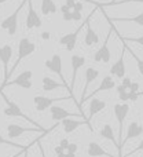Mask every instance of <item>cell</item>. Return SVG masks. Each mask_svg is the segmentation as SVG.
I'll use <instances>...</instances> for the list:
<instances>
[{
    "instance_id": "obj_1",
    "label": "cell",
    "mask_w": 143,
    "mask_h": 157,
    "mask_svg": "<svg viewBox=\"0 0 143 157\" xmlns=\"http://www.w3.org/2000/svg\"><path fill=\"white\" fill-rule=\"evenodd\" d=\"M36 48H37V46H36L30 39L22 37L21 40H19V43H18V55H17V61H15V63L13 65V68L10 69V72H8V76L10 77L13 76V73L15 72V69L18 68L19 63L22 62V59L28 58L29 55H32L33 52L36 51Z\"/></svg>"
},
{
    "instance_id": "obj_2",
    "label": "cell",
    "mask_w": 143,
    "mask_h": 157,
    "mask_svg": "<svg viewBox=\"0 0 143 157\" xmlns=\"http://www.w3.org/2000/svg\"><path fill=\"white\" fill-rule=\"evenodd\" d=\"M0 95H2V98L4 99V102H6V108H4V114L7 117H19V119H24V120H26V121H29L30 124H33V125H36V127H41V125H39L35 121V120H32L30 117H28L26 114L22 112V109L19 108L18 105H17L15 102H13L11 99H8L7 97H6V94L3 92V90L0 88Z\"/></svg>"
},
{
    "instance_id": "obj_3",
    "label": "cell",
    "mask_w": 143,
    "mask_h": 157,
    "mask_svg": "<svg viewBox=\"0 0 143 157\" xmlns=\"http://www.w3.org/2000/svg\"><path fill=\"white\" fill-rule=\"evenodd\" d=\"M113 112L116 120L119 123V157H121V141H122V130H124V121L128 116L130 112V105L127 102H121V103H116L113 106Z\"/></svg>"
},
{
    "instance_id": "obj_4",
    "label": "cell",
    "mask_w": 143,
    "mask_h": 157,
    "mask_svg": "<svg viewBox=\"0 0 143 157\" xmlns=\"http://www.w3.org/2000/svg\"><path fill=\"white\" fill-rule=\"evenodd\" d=\"M26 3H28V0H22V2L19 3L18 7L15 8V11H14L13 14H10L7 18L3 19L2 24H0V28L4 29L10 36H14L17 33V29H18V15H19L21 10L24 8V6L26 4Z\"/></svg>"
},
{
    "instance_id": "obj_5",
    "label": "cell",
    "mask_w": 143,
    "mask_h": 157,
    "mask_svg": "<svg viewBox=\"0 0 143 157\" xmlns=\"http://www.w3.org/2000/svg\"><path fill=\"white\" fill-rule=\"evenodd\" d=\"M58 125V123L54 125V127H51L50 130H46V128H43V127H22V125H19V124H8L7 125V135H8V138H11V139H14V138H18V136H21L22 134H25V132H41V134H47L48 131H51V130H54L55 127Z\"/></svg>"
},
{
    "instance_id": "obj_6",
    "label": "cell",
    "mask_w": 143,
    "mask_h": 157,
    "mask_svg": "<svg viewBox=\"0 0 143 157\" xmlns=\"http://www.w3.org/2000/svg\"><path fill=\"white\" fill-rule=\"evenodd\" d=\"M13 58V47L10 44H4V46L0 47V62L3 63V71H4V78H3V84L0 88H4L6 83L10 80V76H8V65H10V61Z\"/></svg>"
},
{
    "instance_id": "obj_7",
    "label": "cell",
    "mask_w": 143,
    "mask_h": 157,
    "mask_svg": "<svg viewBox=\"0 0 143 157\" xmlns=\"http://www.w3.org/2000/svg\"><path fill=\"white\" fill-rule=\"evenodd\" d=\"M98 77H99V71L95 69V68H92V66L87 68L85 72H84V87H83V92H81V99H80V102H78V105H77V108L80 109L81 114H83V112H81V105L85 102V97H87V91H88L89 84H91L92 81L96 80Z\"/></svg>"
},
{
    "instance_id": "obj_8",
    "label": "cell",
    "mask_w": 143,
    "mask_h": 157,
    "mask_svg": "<svg viewBox=\"0 0 143 157\" xmlns=\"http://www.w3.org/2000/svg\"><path fill=\"white\" fill-rule=\"evenodd\" d=\"M109 24H111V29L109 30V33H107V36H106L105 41H103V44L99 47V50L94 54V61L95 62H102V63H109L110 62L111 54H110V50H109V39H110L114 26H113V22H109Z\"/></svg>"
},
{
    "instance_id": "obj_9",
    "label": "cell",
    "mask_w": 143,
    "mask_h": 157,
    "mask_svg": "<svg viewBox=\"0 0 143 157\" xmlns=\"http://www.w3.org/2000/svg\"><path fill=\"white\" fill-rule=\"evenodd\" d=\"M32 77H33V72L32 71H24V72H21V73H19L15 78L7 81L4 87H7V86H18V87H21V88L29 90V88H32V86H33Z\"/></svg>"
},
{
    "instance_id": "obj_10",
    "label": "cell",
    "mask_w": 143,
    "mask_h": 157,
    "mask_svg": "<svg viewBox=\"0 0 143 157\" xmlns=\"http://www.w3.org/2000/svg\"><path fill=\"white\" fill-rule=\"evenodd\" d=\"M44 65H46V68L48 69L50 72L58 75L62 83L68 84V83H66L65 75H63V72H62V58H61L59 54H54L51 58H50V59H47L46 62H44Z\"/></svg>"
},
{
    "instance_id": "obj_11",
    "label": "cell",
    "mask_w": 143,
    "mask_h": 157,
    "mask_svg": "<svg viewBox=\"0 0 143 157\" xmlns=\"http://www.w3.org/2000/svg\"><path fill=\"white\" fill-rule=\"evenodd\" d=\"M68 99V97H59V98H48L43 97V95H36L33 98V103L37 112H46L47 109H50L55 102H61V101Z\"/></svg>"
},
{
    "instance_id": "obj_12",
    "label": "cell",
    "mask_w": 143,
    "mask_h": 157,
    "mask_svg": "<svg viewBox=\"0 0 143 157\" xmlns=\"http://www.w3.org/2000/svg\"><path fill=\"white\" fill-rule=\"evenodd\" d=\"M26 29H35V28H41L43 25V21H41L40 15L37 14V11L33 7V2L32 0H28V15H26Z\"/></svg>"
},
{
    "instance_id": "obj_13",
    "label": "cell",
    "mask_w": 143,
    "mask_h": 157,
    "mask_svg": "<svg viewBox=\"0 0 143 157\" xmlns=\"http://www.w3.org/2000/svg\"><path fill=\"white\" fill-rule=\"evenodd\" d=\"M85 26V22H84L81 26H78L77 29L74 30V32H70V33H66V35H63L62 37L59 39V44L61 46H63L66 48V51H73L76 47V44H77V39H78V35H80L81 29Z\"/></svg>"
},
{
    "instance_id": "obj_14",
    "label": "cell",
    "mask_w": 143,
    "mask_h": 157,
    "mask_svg": "<svg viewBox=\"0 0 143 157\" xmlns=\"http://www.w3.org/2000/svg\"><path fill=\"white\" fill-rule=\"evenodd\" d=\"M95 11H96V10L92 11V13L89 14V15L87 17V19H85V36H84V44H85L87 47H92V46H95V44L99 43V35H98V33L92 29L91 24H89L91 17L94 15Z\"/></svg>"
},
{
    "instance_id": "obj_15",
    "label": "cell",
    "mask_w": 143,
    "mask_h": 157,
    "mask_svg": "<svg viewBox=\"0 0 143 157\" xmlns=\"http://www.w3.org/2000/svg\"><path fill=\"white\" fill-rule=\"evenodd\" d=\"M70 63H72V80H70V95L73 98V88L76 84V78H77V72L85 65V58L83 55H72L70 58Z\"/></svg>"
},
{
    "instance_id": "obj_16",
    "label": "cell",
    "mask_w": 143,
    "mask_h": 157,
    "mask_svg": "<svg viewBox=\"0 0 143 157\" xmlns=\"http://www.w3.org/2000/svg\"><path fill=\"white\" fill-rule=\"evenodd\" d=\"M107 103L105 102L103 99H99L96 97H92V99L89 101V105H88V117H87V123H91V120L96 116L98 113H100L102 110H105Z\"/></svg>"
},
{
    "instance_id": "obj_17",
    "label": "cell",
    "mask_w": 143,
    "mask_h": 157,
    "mask_svg": "<svg viewBox=\"0 0 143 157\" xmlns=\"http://www.w3.org/2000/svg\"><path fill=\"white\" fill-rule=\"evenodd\" d=\"M41 88H43V91H46V92H51V91L58 90V88H68L69 95H70V87H69L68 84L58 83L57 80H54V78H51L48 76H44L43 77V80H41ZM70 97H72V95H70Z\"/></svg>"
},
{
    "instance_id": "obj_18",
    "label": "cell",
    "mask_w": 143,
    "mask_h": 157,
    "mask_svg": "<svg viewBox=\"0 0 143 157\" xmlns=\"http://www.w3.org/2000/svg\"><path fill=\"white\" fill-rule=\"evenodd\" d=\"M142 134H143V127L139 124V123H136V121L130 123V124H128V128H127V134H125V136L122 138V141H121V147L124 146L130 139L138 138V136H141Z\"/></svg>"
},
{
    "instance_id": "obj_19",
    "label": "cell",
    "mask_w": 143,
    "mask_h": 157,
    "mask_svg": "<svg viewBox=\"0 0 143 157\" xmlns=\"http://www.w3.org/2000/svg\"><path fill=\"white\" fill-rule=\"evenodd\" d=\"M124 54H125V47H124V50H122L120 58L113 63V65H111V68H110V75L111 76H114V77H117V78H122L125 76V72H127L125 71Z\"/></svg>"
},
{
    "instance_id": "obj_20",
    "label": "cell",
    "mask_w": 143,
    "mask_h": 157,
    "mask_svg": "<svg viewBox=\"0 0 143 157\" xmlns=\"http://www.w3.org/2000/svg\"><path fill=\"white\" fill-rule=\"evenodd\" d=\"M61 124H62V128L66 134H72L78 127H81V125L84 124L88 125V123H87V120H76V119H72V117H66V119H63L61 121Z\"/></svg>"
},
{
    "instance_id": "obj_21",
    "label": "cell",
    "mask_w": 143,
    "mask_h": 157,
    "mask_svg": "<svg viewBox=\"0 0 143 157\" xmlns=\"http://www.w3.org/2000/svg\"><path fill=\"white\" fill-rule=\"evenodd\" d=\"M50 113H51V119L57 123H61L63 119L66 117H72V116H77L76 113H72V112H68L66 109L61 108V106H57V105H52L50 108Z\"/></svg>"
},
{
    "instance_id": "obj_22",
    "label": "cell",
    "mask_w": 143,
    "mask_h": 157,
    "mask_svg": "<svg viewBox=\"0 0 143 157\" xmlns=\"http://www.w3.org/2000/svg\"><path fill=\"white\" fill-rule=\"evenodd\" d=\"M114 87H116V83H114L111 75H110V76H105L102 78V81H100L99 87H98V88H95L94 91H92V94H89V97H95V95H98L99 92H102V91H110V90H113ZM89 97H87L85 101L88 99Z\"/></svg>"
},
{
    "instance_id": "obj_23",
    "label": "cell",
    "mask_w": 143,
    "mask_h": 157,
    "mask_svg": "<svg viewBox=\"0 0 143 157\" xmlns=\"http://www.w3.org/2000/svg\"><path fill=\"white\" fill-rule=\"evenodd\" d=\"M106 19L109 22H134V24L139 25V26H143V13L138 14L135 17H107L106 15Z\"/></svg>"
},
{
    "instance_id": "obj_24",
    "label": "cell",
    "mask_w": 143,
    "mask_h": 157,
    "mask_svg": "<svg viewBox=\"0 0 143 157\" xmlns=\"http://www.w3.org/2000/svg\"><path fill=\"white\" fill-rule=\"evenodd\" d=\"M99 135L102 136V138L107 139V141H111L114 145H116L117 147H119V142L116 141V135H114V130L113 127H111L110 124H105L102 128H100L99 131Z\"/></svg>"
},
{
    "instance_id": "obj_25",
    "label": "cell",
    "mask_w": 143,
    "mask_h": 157,
    "mask_svg": "<svg viewBox=\"0 0 143 157\" xmlns=\"http://www.w3.org/2000/svg\"><path fill=\"white\" fill-rule=\"evenodd\" d=\"M41 14L43 15H51L57 13V4L54 0H41Z\"/></svg>"
},
{
    "instance_id": "obj_26",
    "label": "cell",
    "mask_w": 143,
    "mask_h": 157,
    "mask_svg": "<svg viewBox=\"0 0 143 157\" xmlns=\"http://www.w3.org/2000/svg\"><path fill=\"white\" fill-rule=\"evenodd\" d=\"M117 92H119V98L122 101V102L130 101V88H128V87L120 84V86L117 87Z\"/></svg>"
},
{
    "instance_id": "obj_27",
    "label": "cell",
    "mask_w": 143,
    "mask_h": 157,
    "mask_svg": "<svg viewBox=\"0 0 143 157\" xmlns=\"http://www.w3.org/2000/svg\"><path fill=\"white\" fill-rule=\"evenodd\" d=\"M0 145H7V146H13V147H17V149H19V150H24V149H26V147H29V146H24V145L15 144V142L10 141V139H6L4 136L2 135V134H0Z\"/></svg>"
},
{
    "instance_id": "obj_28",
    "label": "cell",
    "mask_w": 143,
    "mask_h": 157,
    "mask_svg": "<svg viewBox=\"0 0 143 157\" xmlns=\"http://www.w3.org/2000/svg\"><path fill=\"white\" fill-rule=\"evenodd\" d=\"M128 3H142L143 4V0H117V2H109V3H106V4H100V3H98V4H100V6H120V4H128Z\"/></svg>"
},
{
    "instance_id": "obj_29",
    "label": "cell",
    "mask_w": 143,
    "mask_h": 157,
    "mask_svg": "<svg viewBox=\"0 0 143 157\" xmlns=\"http://www.w3.org/2000/svg\"><path fill=\"white\" fill-rule=\"evenodd\" d=\"M121 40H125V41H131V43H138L143 46V35L139 36V37H121Z\"/></svg>"
},
{
    "instance_id": "obj_30",
    "label": "cell",
    "mask_w": 143,
    "mask_h": 157,
    "mask_svg": "<svg viewBox=\"0 0 143 157\" xmlns=\"http://www.w3.org/2000/svg\"><path fill=\"white\" fill-rule=\"evenodd\" d=\"M134 58H135V62H136V68H138V72L141 76H143V59H141L139 57H136L135 54H132Z\"/></svg>"
},
{
    "instance_id": "obj_31",
    "label": "cell",
    "mask_w": 143,
    "mask_h": 157,
    "mask_svg": "<svg viewBox=\"0 0 143 157\" xmlns=\"http://www.w3.org/2000/svg\"><path fill=\"white\" fill-rule=\"evenodd\" d=\"M83 15H81V11H76V10H72V19L73 21H81Z\"/></svg>"
},
{
    "instance_id": "obj_32",
    "label": "cell",
    "mask_w": 143,
    "mask_h": 157,
    "mask_svg": "<svg viewBox=\"0 0 143 157\" xmlns=\"http://www.w3.org/2000/svg\"><path fill=\"white\" fill-rule=\"evenodd\" d=\"M142 150H143V139H142V141H141V144H139V145H138V146H136V147H135V149H134V150H132V152H130V153H128V155H127V156H125V157H130L131 155H134V153H138V152H142Z\"/></svg>"
},
{
    "instance_id": "obj_33",
    "label": "cell",
    "mask_w": 143,
    "mask_h": 157,
    "mask_svg": "<svg viewBox=\"0 0 143 157\" xmlns=\"http://www.w3.org/2000/svg\"><path fill=\"white\" fill-rule=\"evenodd\" d=\"M77 150H78L77 144H69V146L66 147V152H70V153H77Z\"/></svg>"
},
{
    "instance_id": "obj_34",
    "label": "cell",
    "mask_w": 143,
    "mask_h": 157,
    "mask_svg": "<svg viewBox=\"0 0 143 157\" xmlns=\"http://www.w3.org/2000/svg\"><path fill=\"white\" fill-rule=\"evenodd\" d=\"M69 144H70V142H69V139H68V138H62V139L59 141V146H62L65 150H66V147L69 146Z\"/></svg>"
},
{
    "instance_id": "obj_35",
    "label": "cell",
    "mask_w": 143,
    "mask_h": 157,
    "mask_svg": "<svg viewBox=\"0 0 143 157\" xmlns=\"http://www.w3.org/2000/svg\"><path fill=\"white\" fill-rule=\"evenodd\" d=\"M62 18H63V21H73V19H72V11L63 13L62 14Z\"/></svg>"
},
{
    "instance_id": "obj_36",
    "label": "cell",
    "mask_w": 143,
    "mask_h": 157,
    "mask_svg": "<svg viewBox=\"0 0 143 157\" xmlns=\"http://www.w3.org/2000/svg\"><path fill=\"white\" fill-rule=\"evenodd\" d=\"M83 8H84L83 3L76 2V4H74V7H73V10H76V11H83Z\"/></svg>"
},
{
    "instance_id": "obj_37",
    "label": "cell",
    "mask_w": 143,
    "mask_h": 157,
    "mask_svg": "<svg viewBox=\"0 0 143 157\" xmlns=\"http://www.w3.org/2000/svg\"><path fill=\"white\" fill-rule=\"evenodd\" d=\"M54 152H55V155H61V153H65L66 150L63 149L62 146H59V145H58V146H55V149H54Z\"/></svg>"
},
{
    "instance_id": "obj_38",
    "label": "cell",
    "mask_w": 143,
    "mask_h": 157,
    "mask_svg": "<svg viewBox=\"0 0 143 157\" xmlns=\"http://www.w3.org/2000/svg\"><path fill=\"white\" fill-rule=\"evenodd\" d=\"M41 39H43V40H48V39H50V33L48 32H43V33H41Z\"/></svg>"
},
{
    "instance_id": "obj_39",
    "label": "cell",
    "mask_w": 143,
    "mask_h": 157,
    "mask_svg": "<svg viewBox=\"0 0 143 157\" xmlns=\"http://www.w3.org/2000/svg\"><path fill=\"white\" fill-rule=\"evenodd\" d=\"M39 149H40V155H41V157H47V156H46V153H44V147L41 146V145H39Z\"/></svg>"
},
{
    "instance_id": "obj_40",
    "label": "cell",
    "mask_w": 143,
    "mask_h": 157,
    "mask_svg": "<svg viewBox=\"0 0 143 157\" xmlns=\"http://www.w3.org/2000/svg\"><path fill=\"white\" fill-rule=\"evenodd\" d=\"M66 157H76V153H70V152H66Z\"/></svg>"
},
{
    "instance_id": "obj_41",
    "label": "cell",
    "mask_w": 143,
    "mask_h": 157,
    "mask_svg": "<svg viewBox=\"0 0 143 157\" xmlns=\"http://www.w3.org/2000/svg\"><path fill=\"white\" fill-rule=\"evenodd\" d=\"M28 149H29V147H28ZM28 149L24 150V157H29V150H28Z\"/></svg>"
},
{
    "instance_id": "obj_42",
    "label": "cell",
    "mask_w": 143,
    "mask_h": 157,
    "mask_svg": "<svg viewBox=\"0 0 143 157\" xmlns=\"http://www.w3.org/2000/svg\"><path fill=\"white\" fill-rule=\"evenodd\" d=\"M26 149H28V147H26ZM24 150H25V149H24ZM24 150H19V153H17V155H14L13 157H19V156L22 155V153H24Z\"/></svg>"
},
{
    "instance_id": "obj_43",
    "label": "cell",
    "mask_w": 143,
    "mask_h": 157,
    "mask_svg": "<svg viewBox=\"0 0 143 157\" xmlns=\"http://www.w3.org/2000/svg\"><path fill=\"white\" fill-rule=\"evenodd\" d=\"M57 157H66V152L65 153H61V155H57Z\"/></svg>"
},
{
    "instance_id": "obj_44",
    "label": "cell",
    "mask_w": 143,
    "mask_h": 157,
    "mask_svg": "<svg viewBox=\"0 0 143 157\" xmlns=\"http://www.w3.org/2000/svg\"><path fill=\"white\" fill-rule=\"evenodd\" d=\"M6 2H8V0H0V4H3V3H6Z\"/></svg>"
},
{
    "instance_id": "obj_45",
    "label": "cell",
    "mask_w": 143,
    "mask_h": 157,
    "mask_svg": "<svg viewBox=\"0 0 143 157\" xmlns=\"http://www.w3.org/2000/svg\"><path fill=\"white\" fill-rule=\"evenodd\" d=\"M111 2H117V0H111Z\"/></svg>"
}]
</instances>
